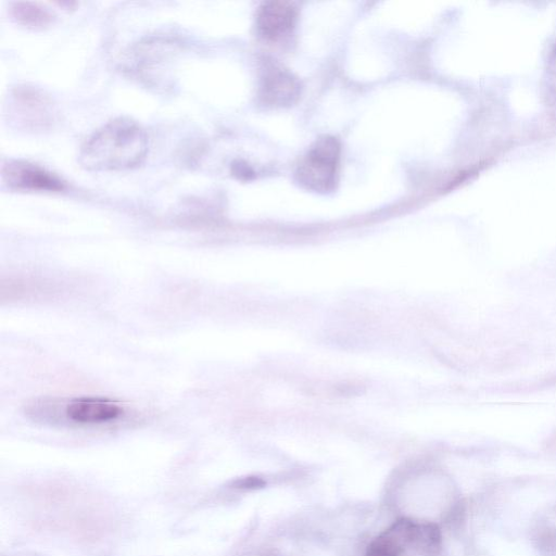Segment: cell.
Instances as JSON below:
<instances>
[{"label": "cell", "instance_id": "obj_1", "mask_svg": "<svg viewBox=\"0 0 556 556\" xmlns=\"http://www.w3.org/2000/svg\"><path fill=\"white\" fill-rule=\"evenodd\" d=\"M148 148V135L140 124L129 117H115L87 138L79 163L91 172L129 169L142 163Z\"/></svg>", "mask_w": 556, "mask_h": 556}, {"label": "cell", "instance_id": "obj_2", "mask_svg": "<svg viewBox=\"0 0 556 556\" xmlns=\"http://www.w3.org/2000/svg\"><path fill=\"white\" fill-rule=\"evenodd\" d=\"M441 552L438 525L403 517L371 540L365 556H441Z\"/></svg>", "mask_w": 556, "mask_h": 556}, {"label": "cell", "instance_id": "obj_3", "mask_svg": "<svg viewBox=\"0 0 556 556\" xmlns=\"http://www.w3.org/2000/svg\"><path fill=\"white\" fill-rule=\"evenodd\" d=\"M340 153V142L334 137L317 139L296 167V181L314 192L332 191L338 182Z\"/></svg>", "mask_w": 556, "mask_h": 556}, {"label": "cell", "instance_id": "obj_4", "mask_svg": "<svg viewBox=\"0 0 556 556\" xmlns=\"http://www.w3.org/2000/svg\"><path fill=\"white\" fill-rule=\"evenodd\" d=\"M2 181L16 191H62L65 181L54 173L24 160H9L2 166Z\"/></svg>", "mask_w": 556, "mask_h": 556}, {"label": "cell", "instance_id": "obj_5", "mask_svg": "<svg viewBox=\"0 0 556 556\" xmlns=\"http://www.w3.org/2000/svg\"><path fill=\"white\" fill-rule=\"evenodd\" d=\"M301 93L296 77L275 63H266L261 77L260 99L263 104L282 108L293 104Z\"/></svg>", "mask_w": 556, "mask_h": 556}, {"label": "cell", "instance_id": "obj_6", "mask_svg": "<svg viewBox=\"0 0 556 556\" xmlns=\"http://www.w3.org/2000/svg\"><path fill=\"white\" fill-rule=\"evenodd\" d=\"M63 417L77 425H102L125 415L119 403L104 397L81 396L70 400L63 407Z\"/></svg>", "mask_w": 556, "mask_h": 556}, {"label": "cell", "instance_id": "obj_7", "mask_svg": "<svg viewBox=\"0 0 556 556\" xmlns=\"http://www.w3.org/2000/svg\"><path fill=\"white\" fill-rule=\"evenodd\" d=\"M298 20V10L288 1L263 3L256 14V29L266 41H280L292 34Z\"/></svg>", "mask_w": 556, "mask_h": 556}, {"label": "cell", "instance_id": "obj_8", "mask_svg": "<svg viewBox=\"0 0 556 556\" xmlns=\"http://www.w3.org/2000/svg\"><path fill=\"white\" fill-rule=\"evenodd\" d=\"M49 99L31 87H21L13 93L14 111L24 123L33 127H45L52 121Z\"/></svg>", "mask_w": 556, "mask_h": 556}, {"label": "cell", "instance_id": "obj_9", "mask_svg": "<svg viewBox=\"0 0 556 556\" xmlns=\"http://www.w3.org/2000/svg\"><path fill=\"white\" fill-rule=\"evenodd\" d=\"M10 13L17 23L28 27H43L53 20L51 11L34 2H13Z\"/></svg>", "mask_w": 556, "mask_h": 556}, {"label": "cell", "instance_id": "obj_10", "mask_svg": "<svg viewBox=\"0 0 556 556\" xmlns=\"http://www.w3.org/2000/svg\"><path fill=\"white\" fill-rule=\"evenodd\" d=\"M258 556H281V555L277 554V553H274V552H267V553L261 554Z\"/></svg>", "mask_w": 556, "mask_h": 556}]
</instances>
